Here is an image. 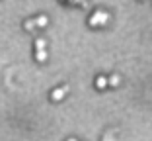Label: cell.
Instances as JSON below:
<instances>
[{
	"instance_id": "6da1fadb",
	"label": "cell",
	"mask_w": 152,
	"mask_h": 141,
	"mask_svg": "<svg viewBox=\"0 0 152 141\" xmlns=\"http://www.w3.org/2000/svg\"><path fill=\"white\" fill-rule=\"evenodd\" d=\"M109 22V14L107 12H94L92 14V18H90V26L96 27V26H105V24Z\"/></svg>"
},
{
	"instance_id": "7a4b0ae2",
	"label": "cell",
	"mask_w": 152,
	"mask_h": 141,
	"mask_svg": "<svg viewBox=\"0 0 152 141\" xmlns=\"http://www.w3.org/2000/svg\"><path fill=\"white\" fill-rule=\"evenodd\" d=\"M66 94H68V86H61V88H57V90L51 92V98H53L55 102H58V100H63Z\"/></svg>"
},
{
	"instance_id": "3957f363",
	"label": "cell",
	"mask_w": 152,
	"mask_h": 141,
	"mask_svg": "<svg viewBox=\"0 0 152 141\" xmlns=\"http://www.w3.org/2000/svg\"><path fill=\"white\" fill-rule=\"evenodd\" d=\"M105 86H109V78H105V77H98L96 78V88L103 90Z\"/></svg>"
},
{
	"instance_id": "277c9868",
	"label": "cell",
	"mask_w": 152,
	"mask_h": 141,
	"mask_svg": "<svg viewBox=\"0 0 152 141\" xmlns=\"http://www.w3.org/2000/svg\"><path fill=\"white\" fill-rule=\"evenodd\" d=\"M35 24H37V27H45L47 24H49V20H47V16L41 14V16H37V18H35Z\"/></svg>"
},
{
	"instance_id": "5b68a950",
	"label": "cell",
	"mask_w": 152,
	"mask_h": 141,
	"mask_svg": "<svg viewBox=\"0 0 152 141\" xmlns=\"http://www.w3.org/2000/svg\"><path fill=\"white\" fill-rule=\"evenodd\" d=\"M35 59L39 61V63H43V61L47 59V51H45V49H37V53H35Z\"/></svg>"
},
{
	"instance_id": "8992f818",
	"label": "cell",
	"mask_w": 152,
	"mask_h": 141,
	"mask_svg": "<svg viewBox=\"0 0 152 141\" xmlns=\"http://www.w3.org/2000/svg\"><path fill=\"white\" fill-rule=\"evenodd\" d=\"M119 82H121L119 75H111L109 77V86H119Z\"/></svg>"
},
{
	"instance_id": "52a82bcc",
	"label": "cell",
	"mask_w": 152,
	"mask_h": 141,
	"mask_svg": "<svg viewBox=\"0 0 152 141\" xmlns=\"http://www.w3.org/2000/svg\"><path fill=\"white\" fill-rule=\"evenodd\" d=\"M35 26H37V24H35V18H33V20H27V22L23 24V27H26V30H33Z\"/></svg>"
},
{
	"instance_id": "ba28073f",
	"label": "cell",
	"mask_w": 152,
	"mask_h": 141,
	"mask_svg": "<svg viewBox=\"0 0 152 141\" xmlns=\"http://www.w3.org/2000/svg\"><path fill=\"white\" fill-rule=\"evenodd\" d=\"M35 47L37 49H45V39H35Z\"/></svg>"
},
{
	"instance_id": "9c48e42d",
	"label": "cell",
	"mask_w": 152,
	"mask_h": 141,
	"mask_svg": "<svg viewBox=\"0 0 152 141\" xmlns=\"http://www.w3.org/2000/svg\"><path fill=\"white\" fill-rule=\"evenodd\" d=\"M66 141H76V139H74V137H70V139H66Z\"/></svg>"
}]
</instances>
